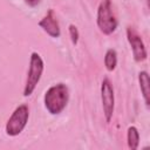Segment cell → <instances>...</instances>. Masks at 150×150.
Here are the masks:
<instances>
[{
    "label": "cell",
    "instance_id": "obj_1",
    "mask_svg": "<svg viewBox=\"0 0 150 150\" xmlns=\"http://www.w3.org/2000/svg\"><path fill=\"white\" fill-rule=\"evenodd\" d=\"M69 100L68 87L63 83L52 86L45 94V107L52 115H59L63 111Z\"/></svg>",
    "mask_w": 150,
    "mask_h": 150
},
{
    "label": "cell",
    "instance_id": "obj_2",
    "mask_svg": "<svg viewBox=\"0 0 150 150\" xmlns=\"http://www.w3.org/2000/svg\"><path fill=\"white\" fill-rule=\"evenodd\" d=\"M97 26L103 34H111L117 28V20L112 12L110 0H102L97 9Z\"/></svg>",
    "mask_w": 150,
    "mask_h": 150
},
{
    "label": "cell",
    "instance_id": "obj_3",
    "mask_svg": "<svg viewBox=\"0 0 150 150\" xmlns=\"http://www.w3.org/2000/svg\"><path fill=\"white\" fill-rule=\"evenodd\" d=\"M43 71V61L38 53H32L30 54V60H29V69L27 74V80L26 84L23 88V96H30L36 88L41 75Z\"/></svg>",
    "mask_w": 150,
    "mask_h": 150
},
{
    "label": "cell",
    "instance_id": "obj_4",
    "mask_svg": "<svg viewBox=\"0 0 150 150\" xmlns=\"http://www.w3.org/2000/svg\"><path fill=\"white\" fill-rule=\"evenodd\" d=\"M28 117H29L28 107L25 104L19 105L13 111V114L11 115V117L8 118V121L6 123V134L8 136L19 135L26 127V124L28 122Z\"/></svg>",
    "mask_w": 150,
    "mask_h": 150
},
{
    "label": "cell",
    "instance_id": "obj_5",
    "mask_svg": "<svg viewBox=\"0 0 150 150\" xmlns=\"http://www.w3.org/2000/svg\"><path fill=\"white\" fill-rule=\"evenodd\" d=\"M101 98H102V107L103 112L107 122H110L112 114H114V104H115V96L114 89L108 79H104L101 84Z\"/></svg>",
    "mask_w": 150,
    "mask_h": 150
},
{
    "label": "cell",
    "instance_id": "obj_6",
    "mask_svg": "<svg viewBox=\"0 0 150 150\" xmlns=\"http://www.w3.org/2000/svg\"><path fill=\"white\" fill-rule=\"evenodd\" d=\"M127 38H128V41H129V43L131 46L135 61L136 62L144 61L146 59V56H148V53H146V48H145L141 36L137 34V32L135 29L129 27L127 29Z\"/></svg>",
    "mask_w": 150,
    "mask_h": 150
},
{
    "label": "cell",
    "instance_id": "obj_7",
    "mask_svg": "<svg viewBox=\"0 0 150 150\" xmlns=\"http://www.w3.org/2000/svg\"><path fill=\"white\" fill-rule=\"evenodd\" d=\"M39 26L52 38H59L60 36V27H59V22L56 20V16L54 14V11L50 9L40 21H39Z\"/></svg>",
    "mask_w": 150,
    "mask_h": 150
},
{
    "label": "cell",
    "instance_id": "obj_8",
    "mask_svg": "<svg viewBox=\"0 0 150 150\" xmlns=\"http://www.w3.org/2000/svg\"><path fill=\"white\" fill-rule=\"evenodd\" d=\"M138 82H139V87H141L144 102L146 105H149L150 103V80H149V75L146 71H141L138 74Z\"/></svg>",
    "mask_w": 150,
    "mask_h": 150
},
{
    "label": "cell",
    "instance_id": "obj_9",
    "mask_svg": "<svg viewBox=\"0 0 150 150\" xmlns=\"http://www.w3.org/2000/svg\"><path fill=\"white\" fill-rule=\"evenodd\" d=\"M127 139H128V146L131 150H136L139 144V134L136 127L131 125L128 128V134H127Z\"/></svg>",
    "mask_w": 150,
    "mask_h": 150
},
{
    "label": "cell",
    "instance_id": "obj_10",
    "mask_svg": "<svg viewBox=\"0 0 150 150\" xmlns=\"http://www.w3.org/2000/svg\"><path fill=\"white\" fill-rule=\"evenodd\" d=\"M117 64V54L115 49H108L104 55V66L108 71H112Z\"/></svg>",
    "mask_w": 150,
    "mask_h": 150
},
{
    "label": "cell",
    "instance_id": "obj_11",
    "mask_svg": "<svg viewBox=\"0 0 150 150\" xmlns=\"http://www.w3.org/2000/svg\"><path fill=\"white\" fill-rule=\"evenodd\" d=\"M69 35H70L71 42L74 45H76L77 41H79V30H77L76 26H74V25H70L69 26Z\"/></svg>",
    "mask_w": 150,
    "mask_h": 150
},
{
    "label": "cell",
    "instance_id": "obj_12",
    "mask_svg": "<svg viewBox=\"0 0 150 150\" xmlns=\"http://www.w3.org/2000/svg\"><path fill=\"white\" fill-rule=\"evenodd\" d=\"M25 2L30 7H35L41 2V0H25Z\"/></svg>",
    "mask_w": 150,
    "mask_h": 150
}]
</instances>
